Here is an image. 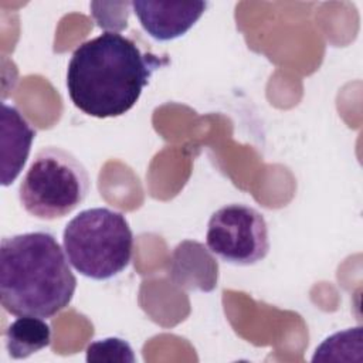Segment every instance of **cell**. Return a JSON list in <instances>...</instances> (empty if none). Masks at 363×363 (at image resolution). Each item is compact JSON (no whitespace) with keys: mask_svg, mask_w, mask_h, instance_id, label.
I'll list each match as a JSON object with an SVG mask.
<instances>
[{"mask_svg":"<svg viewBox=\"0 0 363 363\" xmlns=\"http://www.w3.org/2000/svg\"><path fill=\"white\" fill-rule=\"evenodd\" d=\"M86 362H135L128 342L119 337H106L92 342L86 347Z\"/></svg>","mask_w":363,"mask_h":363,"instance_id":"9c48e42d","label":"cell"},{"mask_svg":"<svg viewBox=\"0 0 363 363\" xmlns=\"http://www.w3.org/2000/svg\"><path fill=\"white\" fill-rule=\"evenodd\" d=\"M88 191L89 176L84 164L72 153L47 146L37 152L26 172L18 199L33 217L55 220L74 211Z\"/></svg>","mask_w":363,"mask_h":363,"instance_id":"277c9868","label":"cell"},{"mask_svg":"<svg viewBox=\"0 0 363 363\" xmlns=\"http://www.w3.org/2000/svg\"><path fill=\"white\" fill-rule=\"evenodd\" d=\"M69 264L84 277L104 281L121 274L130 262L133 234L126 217L108 207L79 211L62 233Z\"/></svg>","mask_w":363,"mask_h":363,"instance_id":"3957f363","label":"cell"},{"mask_svg":"<svg viewBox=\"0 0 363 363\" xmlns=\"http://www.w3.org/2000/svg\"><path fill=\"white\" fill-rule=\"evenodd\" d=\"M35 138V129L24 115L7 104L1 105V184L10 186L21 173Z\"/></svg>","mask_w":363,"mask_h":363,"instance_id":"52a82bcc","label":"cell"},{"mask_svg":"<svg viewBox=\"0 0 363 363\" xmlns=\"http://www.w3.org/2000/svg\"><path fill=\"white\" fill-rule=\"evenodd\" d=\"M4 343L13 359H26L51 343V328L41 318L18 316L4 330Z\"/></svg>","mask_w":363,"mask_h":363,"instance_id":"ba28073f","label":"cell"},{"mask_svg":"<svg viewBox=\"0 0 363 363\" xmlns=\"http://www.w3.org/2000/svg\"><path fill=\"white\" fill-rule=\"evenodd\" d=\"M143 30L159 41L174 40L186 34L203 16L207 1H132Z\"/></svg>","mask_w":363,"mask_h":363,"instance_id":"8992f818","label":"cell"},{"mask_svg":"<svg viewBox=\"0 0 363 363\" xmlns=\"http://www.w3.org/2000/svg\"><path fill=\"white\" fill-rule=\"evenodd\" d=\"M166 64L138 44L104 31L75 48L67 68L71 102L94 118H116L135 106L152 74Z\"/></svg>","mask_w":363,"mask_h":363,"instance_id":"6da1fadb","label":"cell"},{"mask_svg":"<svg viewBox=\"0 0 363 363\" xmlns=\"http://www.w3.org/2000/svg\"><path fill=\"white\" fill-rule=\"evenodd\" d=\"M68 258L47 231L4 237L0 245V301L14 316L51 318L77 289Z\"/></svg>","mask_w":363,"mask_h":363,"instance_id":"7a4b0ae2","label":"cell"},{"mask_svg":"<svg viewBox=\"0 0 363 363\" xmlns=\"http://www.w3.org/2000/svg\"><path fill=\"white\" fill-rule=\"evenodd\" d=\"M206 244L228 264L254 265L269 251L268 225L258 210L240 203L225 204L211 214Z\"/></svg>","mask_w":363,"mask_h":363,"instance_id":"5b68a950","label":"cell"}]
</instances>
